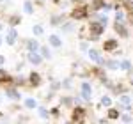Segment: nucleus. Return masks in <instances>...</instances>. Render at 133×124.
<instances>
[{"mask_svg": "<svg viewBox=\"0 0 133 124\" xmlns=\"http://www.w3.org/2000/svg\"><path fill=\"white\" fill-rule=\"evenodd\" d=\"M41 82H43V78H41V74H39L37 71H32L30 74H29V85H30V87L36 89V87L41 85Z\"/></svg>", "mask_w": 133, "mask_h": 124, "instance_id": "423d86ee", "label": "nucleus"}, {"mask_svg": "<svg viewBox=\"0 0 133 124\" xmlns=\"http://www.w3.org/2000/svg\"><path fill=\"white\" fill-rule=\"evenodd\" d=\"M4 62H5V57H4V55H0V66H2Z\"/></svg>", "mask_w": 133, "mask_h": 124, "instance_id": "ea45409f", "label": "nucleus"}, {"mask_svg": "<svg viewBox=\"0 0 133 124\" xmlns=\"http://www.w3.org/2000/svg\"><path fill=\"white\" fill-rule=\"evenodd\" d=\"M25 106L30 108V110H34V108H37V101H36L34 98H27V99H25Z\"/></svg>", "mask_w": 133, "mask_h": 124, "instance_id": "b1692460", "label": "nucleus"}, {"mask_svg": "<svg viewBox=\"0 0 133 124\" xmlns=\"http://www.w3.org/2000/svg\"><path fill=\"white\" fill-rule=\"evenodd\" d=\"M0 46H2V36H0Z\"/></svg>", "mask_w": 133, "mask_h": 124, "instance_id": "37998d69", "label": "nucleus"}, {"mask_svg": "<svg viewBox=\"0 0 133 124\" xmlns=\"http://www.w3.org/2000/svg\"><path fill=\"white\" fill-rule=\"evenodd\" d=\"M61 103L64 105V106H71V105L75 103V99H73V98H69V96H66V98H62V99H61Z\"/></svg>", "mask_w": 133, "mask_h": 124, "instance_id": "2f4dec72", "label": "nucleus"}, {"mask_svg": "<svg viewBox=\"0 0 133 124\" xmlns=\"http://www.w3.org/2000/svg\"><path fill=\"white\" fill-rule=\"evenodd\" d=\"M105 2H107V0H92L91 9L92 11H101L103 7H105Z\"/></svg>", "mask_w": 133, "mask_h": 124, "instance_id": "aec40b11", "label": "nucleus"}, {"mask_svg": "<svg viewBox=\"0 0 133 124\" xmlns=\"http://www.w3.org/2000/svg\"><path fill=\"white\" fill-rule=\"evenodd\" d=\"M89 11H91V5L87 4H80V5H75L71 11V20L73 21H82V20H87L89 18Z\"/></svg>", "mask_w": 133, "mask_h": 124, "instance_id": "f257e3e1", "label": "nucleus"}, {"mask_svg": "<svg viewBox=\"0 0 133 124\" xmlns=\"http://www.w3.org/2000/svg\"><path fill=\"white\" fill-rule=\"evenodd\" d=\"M2 29H4V25H2V21H0V30H2Z\"/></svg>", "mask_w": 133, "mask_h": 124, "instance_id": "79ce46f5", "label": "nucleus"}, {"mask_svg": "<svg viewBox=\"0 0 133 124\" xmlns=\"http://www.w3.org/2000/svg\"><path fill=\"white\" fill-rule=\"evenodd\" d=\"M25 44H27L29 52H37V50L41 48V44L36 41V39H27V41H25Z\"/></svg>", "mask_w": 133, "mask_h": 124, "instance_id": "4468645a", "label": "nucleus"}, {"mask_svg": "<svg viewBox=\"0 0 133 124\" xmlns=\"http://www.w3.org/2000/svg\"><path fill=\"white\" fill-rule=\"evenodd\" d=\"M89 32H91V36L99 37L103 32H105V25H101L99 21H96V20H91V23H89Z\"/></svg>", "mask_w": 133, "mask_h": 124, "instance_id": "7ed1b4c3", "label": "nucleus"}, {"mask_svg": "<svg viewBox=\"0 0 133 124\" xmlns=\"http://www.w3.org/2000/svg\"><path fill=\"white\" fill-rule=\"evenodd\" d=\"M16 39H18V30L12 27V29L7 32V36H5V43H7V46H14Z\"/></svg>", "mask_w": 133, "mask_h": 124, "instance_id": "6e6552de", "label": "nucleus"}, {"mask_svg": "<svg viewBox=\"0 0 133 124\" xmlns=\"http://www.w3.org/2000/svg\"><path fill=\"white\" fill-rule=\"evenodd\" d=\"M117 46H119L117 39H107V41L103 43V50H105V52H115Z\"/></svg>", "mask_w": 133, "mask_h": 124, "instance_id": "1a4fd4ad", "label": "nucleus"}, {"mask_svg": "<svg viewBox=\"0 0 133 124\" xmlns=\"http://www.w3.org/2000/svg\"><path fill=\"white\" fill-rule=\"evenodd\" d=\"M92 20L99 21L101 25H105V27L108 25V16H107V14H94V18H92Z\"/></svg>", "mask_w": 133, "mask_h": 124, "instance_id": "4be33fe9", "label": "nucleus"}, {"mask_svg": "<svg viewBox=\"0 0 133 124\" xmlns=\"http://www.w3.org/2000/svg\"><path fill=\"white\" fill-rule=\"evenodd\" d=\"M115 21H121V23L126 21V14H124V11H121V9L115 11Z\"/></svg>", "mask_w": 133, "mask_h": 124, "instance_id": "bb28decb", "label": "nucleus"}, {"mask_svg": "<svg viewBox=\"0 0 133 124\" xmlns=\"http://www.w3.org/2000/svg\"><path fill=\"white\" fill-rule=\"evenodd\" d=\"M119 103L124 105V106H130V105H131V96H130L128 92L121 94V96H119Z\"/></svg>", "mask_w": 133, "mask_h": 124, "instance_id": "2eb2a0df", "label": "nucleus"}, {"mask_svg": "<svg viewBox=\"0 0 133 124\" xmlns=\"http://www.w3.org/2000/svg\"><path fill=\"white\" fill-rule=\"evenodd\" d=\"M121 121H123L124 124H130V122H133V119H131V115H130V114H124V115H121Z\"/></svg>", "mask_w": 133, "mask_h": 124, "instance_id": "473e14b6", "label": "nucleus"}, {"mask_svg": "<svg viewBox=\"0 0 133 124\" xmlns=\"http://www.w3.org/2000/svg\"><path fill=\"white\" fill-rule=\"evenodd\" d=\"M121 62V69H123V71H130V69H131V62L128 60V59H123V60H119Z\"/></svg>", "mask_w": 133, "mask_h": 124, "instance_id": "a878e982", "label": "nucleus"}, {"mask_svg": "<svg viewBox=\"0 0 133 124\" xmlns=\"http://www.w3.org/2000/svg\"><path fill=\"white\" fill-rule=\"evenodd\" d=\"M107 117H108L110 121H115V119H121V114H119V110H117V108H108Z\"/></svg>", "mask_w": 133, "mask_h": 124, "instance_id": "dca6fc26", "label": "nucleus"}, {"mask_svg": "<svg viewBox=\"0 0 133 124\" xmlns=\"http://www.w3.org/2000/svg\"><path fill=\"white\" fill-rule=\"evenodd\" d=\"M39 53L43 55V59H48V60L51 59V52H50L48 46H41V48H39Z\"/></svg>", "mask_w": 133, "mask_h": 124, "instance_id": "5701e85b", "label": "nucleus"}, {"mask_svg": "<svg viewBox=\"0 0 133 124\" xmlns=\"http://www.w3.org/2000/svg\"><path fill=\"white\" fill-rule=\"evenodd\" d=\"M23 11H25V14H32L34 12V2H30V0L23 2Z\"/></svg>", "mask_w": 133, "mask_h": 124, "instance_id": "412c9836", "label": "nucleus"}, {"mask_svg": "<svg viewBox=\"0 0 133 124\" xmlns=\"http://www.w3.org/2000/svg\"><path fill=\"white\" fill-rule=\"evenodd\" d=\"M62 87V82H51V92H57Z\"/></svg>", "mask_w": 133, "mask_h": 124, "instance_id": "f704fd0d", "label": "nucleus"}, {"mask_svg": "<svg viewBox=\"0 0 133 124\" xmlns=\"http://www.w3.org/2000/svg\"><path fill=\"white\" fill-rule=\"evenodd\" d=\"M114 30H115V34L117 36H121V37H130V30H128V27L124 25V23H121V21H115L114 23Z\"/></svg>", "mask_w": 133, "mask_h": 124, "instance_id": "39448f33", "label": "nucleus"}, {"mask_svg": "<svg viewBox=\"0 0 133 124\" xmlns=\"http://www.w3.org/2000/svg\"><path fill=\"white\" fill-rule=\"evenodd\" d=\"M5 96L11 98V99H14V101H20L21 99V94L18 92L14 87H7V89H5Z\"/></svg>", "mask_w": 133, "mask_h": 124, "instance_id": "f8f14e48", "label": "nucleus"}, {"mask_svg": "<svg viewBox=\"0 0 133 124\" xmlns=\"http://www.w3.org/2000/svg\"><path fill=\"white\" fill-rule=\"evenodd\" d=\"M73 124H85L83 121H78V122H73Z\"/></svg>", "mask_w": 133, "mask_h": 124, "instance_id": "a19ab883", "label": "nucleus"}, {"mask_svg": "<svg viewBox=\"0 0 133 124\" xmlns=\"http://www.w3.org/2000/svg\"><path fill=\"white\" fill-rule=\"evenodd\" d=\"M11 82H12V76L7 71L0 69V83H11Z\"/></svg>", "mask_w": 133, "mask_h": 124, "instance_id": "f3484780", "label": "nucleus"}, {"mask_svg": "<svg viewBox=\"0 0 133 124\" xmlns=\"http://www.w3.org/2000/svg\"><path fill=\"white\" fill-rule=\"evenodd\" d=\"M112 92L115 94V96H121V94H124V92H128V89L124 87L123 83H115V87L112 89Z\"/></svg>", "mask_w": 133, "mask_h": 124, "instance_id": "6ab92c4d", "label": "nucleus"}, {"mask_svg": "<svg viewBox=\"0 0 133 124\" xmlns=\"http://www.w3.org/2000/svg\"><path fill=\"white\" fill-rule=\"evenodd\" d=\"M80 50H82V52H89V44H87L85 41L80 43Z\"/></svg>", "mask_w": 133, "mask_h": 124, "instance_id": "e433bc0d", "label": "nucleus"}, {"mask_svg": "<svg viewBox=\"0 0 133 124\" xmlns=\"http://www.w3.org/2000/svg\"><path fill=\"white\" fill-rule=\"evenodd\" d=\"M123 7L128 11V12H133V0H124V2H123Z\"/></svg>", "mask_w": 133, "mask_h": 124, "instance_id": "c756f323", "label": "nucleus"}, {"mask_svg": "<svg viewBox=\"0 0 133 124\" xmlns=\"http://www.w3.org/2000/svg\"><path fill=\"white\" fill-rule=\"evenodd\" d=\"M130 14H131V16H133V12H130Z\"/></svg>", "mask_w": 133, "mask_h": 124, "instance_id": "c03bdc74", "label": "nucleus"}, {"mask_svg": "<svg viewBox=\"0 0 133 124\" xmlns=\"http://www.w3.org/2000/svg\"><path fill=\"white\" fill-rule=\"evenodd\" d=\"M37 110H39V117H41V119H48V117H50V115H51L50 112H48L46 108H43V106H39Z\"/></svg>", "mask_w": 133, "mask_h": 124, "instance_id": "7c9ffc66", "label": "nucleus"}, {"mask_svg": "<svg viewBox=\"0 0 133 124\" xmlns=\"http://www.w3.org/2000/svg\"><path fill=\"white\" fill-rule=\"evenodd\" d=\"M50 114L53 115V117H59V115H61V110H59V108L55 106V108H51V112H50Z\"/></svg>", "mask_w": 133, "mask_h": 124, "instance_id": "4c0bfd02", "label": "nucleus"}, {"mask_svg": "<svg viewBox=\"0 0 133 124\" xmlns=\"http://www.w3.org/2000/svg\"><path fill=\"white\" fill-rule=\"evenodd\" d=\"M29 62L34 64V66H39L43 62V55L37 53V52H29Z\"/></svg>", "mask_w": 133, "mask_h": 124, "instance_id": "9d476101", "label": "nucleus"}, {"mask_svg": "<svg viewBox=\"0 0 133 124\" xmlns=\"http://www.w3.org/2000/svg\"><path fill=\"white\" fill-rule=\"evenodd\" d=\"M80 92H82V98L85 99V101H91V98H92V87H91V83L83 82L82 87H80Z\"/></svg>", "mask_w": 133, "mask_h": 124, "instance_id": "0eeeda50", "label": "nucleus"}, {"mask_svg": "<svg viewBox=\"0 0 133 124\" xmlns=\"http://www.w3.org/2000/svg\"><path fill=\"white\" fill-rule=\"evenodd\" d=\"M64 21H66V16H64V14H59V16H51L50 23L53 25V27H57V25H62Z\"/></svg>", "mask_w": 133, "mask_h": 124, "instance_id": "a211bd4d", "label": "nucleus"}, {"mask_svg": "<svg viewBox=\"0 0 133 124\" xmlns=\"http://www.w3.org/2000/svg\"><path fill=\"white\" fill-rule=\"evenodd\" d=\"M0 2H2V0H0Z\"/></svg>", "mask_w": 133, "mask_h": 124, "instance_id": "a18cd8bd", "label": "nucleus"}, {"mask_svg": "<svg viewBox=\"0 0 133 124\" xmlns=\"http://www.w3.org/2000/svg\"><path fill=\"white\" fill-rule=\"evenodd\" d=\"M48 43H50V46H53V48H61L62 46V39L57 34H51L50 37H48Z\"/></svg>", "mask_w": 133, "mask_h": 124, "instance_id": "ddd939ff", "label": "nucleus"}, {"mask_svg": "<svg viewBox=\"0 0 133 124\" xmlns=\"http://www.w3.org/2000/svg\"><path fill=\"white\" fill-rule=\"evenodd\" d=\"M20 23H21L20 16H11V18H9V25H11V27H16V25H20Z\"/></svg>", "mask_w": 133, "mask_h": 124, "instance_id": "c85d7f7f", "label": "nucleus"}, {"mask_svg": "<svg viewBox=\"0 0 133 124\" xmlns=\"http://www.w3.org/2000/svg\"><path fill=\"white\" fill-rule=\"evenodd\" d=\"M87 55H89V59H91V60L94 62L96 66H103V67H105V60H107V59H103V57H101V53L98 52L96 48H89Z\"/></svg>", "mask_w": 133, "mask_h": 124, "instance_id": "f03ea898", "label": "nucleus"}, {"mask_svg": "<svg viewBox=\"0 0 133 124\" xmlns=\"http://www.w3.org/2000/svg\"><path fill=\"white\" fill-rule=\"evenodd\" d=\"M105 67L110 69V71H117V69H121V62L114 60V59H107L105 60Z\"/></svg>", "mask_w": 133, "mask_h": 124, "instance_id": "9b49d317", "label": "nucleus"}, {"mask_svg": "<svg viewBox=\"0 0 133 124\" xmlns=\"http://www.w3.org/2000/svg\"><path fill=\"white\" fill-rule=\"evenodd\" d=\"M101 106H107V108H110L112 106V98L110 96H101Z\"/></svg>", "mask_w": 133, "mask_h": 124, "instance_id": "393cba45", "label": "nucleus"}, {"mask_svg": "<svg viewBox=\"0 0 133 124\" xmlns=\"http://www.w3.org/2000/svg\"><path fill=\"white\" fill-rule=\"evenodd\" d=\"M62 87H66V89H71V78H66V80L62 82Z\"/></svg>", "mask_w": 133, "mask_h": 124, "instance_id": "c9c22d12", "label": "nucleus"}, {"mask_svg": "<svg viewBox=\"0 0 133 124\" xmlns=\"http://www.w3.org/2000/svg\"><path fill=\"white\" fill-rule=\"evenodd\" d=\"M62 30H64V32H71L73 30V23H71V21H69V23L64 21V23H62Z\"/></svg>", "mask_w": 133, "mask_h": 124, "instance_id": "72a5a7b5", "label": "nucleus"}, {"mask_svg": "<svg viewBox=\"0 0 133 124\" xmlns=\"http://www.w3.org/2000/svg\"><path fill=\"white\" fill-rule=\"evenodd\" d=\"M85 108L80 106V105H76L75 108H73V114H71V122H78V121H83L85 119Z\"/></svg>", "mask_w": 133, "mask_h": 124, "instance_id": "20e7f679", "label": "nucleus"}, {"mask_svg": "<svg viewBox=\"0 0 133 124\" xmlns=\"http://www.w3.org/2000/svg\"><path fill=\"white\" fill-rule=\"evenodd\" d=\"M32 32H34V36H43L44 34V29H43L41 25H34L32 27Z\"/></svg>", "mask_w": 133, "mask_h": 124, "instance_id": "cd10ccee", "label": "nucleus"}, {"mask_svg": "<svg viewBox=\"0 0 133 124\" xmlns=\"http://www.w3.org/2000/svg\"><path fill=\"white\" fill-rule=\"evenodd\" d=\"M128 76H130V83L133 85V67L130 69V71H128Z\"/></svg>", "mask_w": 133, "mask_h": 124, "instance_id": "58836bf2", "label": "nucleus"}]
</instances>
